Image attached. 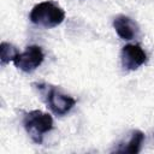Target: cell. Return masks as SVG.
<instances>
[{"label":"cell","mask_w":154,"mask_h":154,"mask_svg":"<svg viewBox=\"0 0 154 154\" xmlns=\"http://www.w3.org/2000/svg\"><path fill=\"white\" fill-rule=\"evenodd\" d=\"M29 18L31 23L51 29L64 22L65 11L53 1H42L32 7Z\"/></svg>","instance_id":"6da1fadb"},{"label":"cell","mask_w":154,"mask_h":154,"mask_svg":"<svg viewBox=\"0 0 154 154\" xmlns=\"http://www.w3.org/2000/svg\"><path fill=\"white\" fill-rule=\"evenodd\" d=\"M23 125L31 140L41 144L45 134L53 129V118L49 113H45L40 109L30 111L23 117Z\"/></svg>","instance_id":"7a4b0ae2"},{"label":"cell","mask_w":154,"mask_h":154,"mask_svg":"<svg viewBox=\"0 0 154 154\" xmlns=\"http://www.w3.org/2000/svg\"><path fill=\"white\" fill-rule=\"evenodd\" d=\"M41 93L46 97V102L51 111L57 116H65L76 105V100L61 91L59 88L49 84H36Z\"/></svg>","instance_id":"3957f363"},{"label":"cell","mask_w":154,"mask_h":154,"mask_svg":"<svg viewBox=\"0 0 154 154\" xmlns=\"http://www.w3.org/2000/svg\"><path fill=\"white\" fill-rule=\"evenodd\" d=\"M45 54L42 48L36 45L28 46L24 52L18 53L17 57L13 59V64L17 69L24 72H32L36 70L43 61Z\"/></svg>","instance_id":"277c9868"},{"label":"cell","mask_w":154,"mask_h":154,"mask_svg":"<svg viewBox=\"0 0 154 154\" xmlns=\"http://www.w3.org/2000/svg\"><path fill=\"white\" fill-rule=\"evenodd\" d=\"M147 61V54L140 45H125L122 49V65L125 70L135 71Z\"/></svg>","instance_id":"5b68a950"},{"label":"cell","mask_w":154,"mask_h":154,"mask_svg":"<svg viewBox=\"0 0 154 154\" xmlns=\"http://www.w3.org/2000/svg\"><path fill=\"white\" fill-rule=\"evenodd\" d=\"M113 28L116 29L118 36L126 41L137 37V35L140 32V28H138L137 23L134 19H131L130 17L124 16V14H119L114 18Z\"/></svg>","instance_id":"8992f818"},{"label":"cell","mask_w":154,"mask_h":154,"mask_svg":"<svg viewBox=\"0 0 154 154\" xmlns=\"http://www.w3.org/2000/svg\"><path fill=\"white\" fill-rule=\"evenodd\" d=\"M144 141V134L140 130H134L130 134V137L126 142L119 143V147L114 150L117 153H131L136 154L141 150L142 143Z\"/></svg>","instance_id":"52a82bcc"},{"label":"cell","mask_w":154,"mask_h":154,"mask_svg":"<svg viewBox=\"0 0 154 154\" xmlns=\"http://www.w3.org/2000/svg\"><path fill=\"white\" fill-rule=\"evenodd\" d=\"M19 52L17 51V48L8 43V42H1L0 45V60L2 65H6L10 61H13V59L17 57Z\"/></svg>","instance_id":"ba28073f"}]
</instances>
